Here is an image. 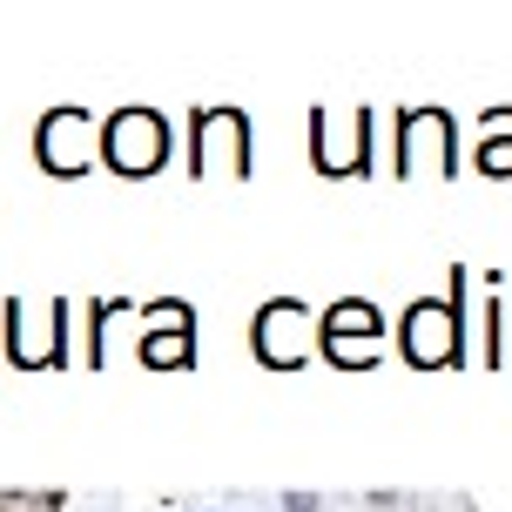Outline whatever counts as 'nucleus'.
I'll return each mask as SVG.
<instances>
[{
    "label": "nucleus",
    "instance_id": "obj_1",
    "mask_svg": "<svg viewBox=\"0 0 512 512\" xmlns=\"http://www.w3.org/2000/svg\"><path fill=\"white\" fill-rule=\"evenodd\" d=\"M102 155L122 176H149V169H162V155H169V128H162L155 108H122L102 128Z\"/></svg>",
    "mask_w": 512,
    "mask_h": 512
},
{
    "label": "nucleus",
    "instance_id": "obj_2",
    "mask_svg": "<svg viewBox=\"0 0 512 512\" xmlns=\"http://www.w3.org/2000/svg\"><path fill=\"white\" fill-rule=\"evenodd\" d=\"M459 317H465V310H452V304H418L405 317V358L425 364V371L465 358V324H459Z\"/></svg>",
    "mask_w": 512,
    "mask_h": 512
},
{
    "label": "nucleus",
    "instance_id": "obj_3",
    "mask_svg": "<svg viewBox=\"0 0 512 512\" xmlns=\"http://www.w3.org/2000/svg\"><path fill=\"white\" fill-rule=\"evenodd\" d=\"M88 142H95V122H88L81 108H54L48 122H41V135H34V149H41V162H48L54 176L88 169V162H95V155H88Z\"/></svg>",
    "mask_w": 512,
    "mask_h": 512
},
{
    "label": "nucleus",
    "instance_id": "obj_4",
    "mask_svg": "<svg viewBox=\"0 0 512 512\" xmlns=\"http://www.w3.org/2000/svg\"><path fill=\"white\" fill-rule=\"evenodd\" d=\"M310 351V324H304V304H270L256 317V358L277 364V371H297Z\"/></svg>",
    "mask_w": 512,
    "mask_h": 512
},
{
    "label": "nucleus",
    "instance_id": "obj_5",
    "mask_svg": "<svg viewBox=\"0 0 512 512\" xmlns=\"http://www.w3.org/2000/svg\"><path fill=\"white\" fill-rule=\"evenodd\" d=\"M324 351H331L337 364L364 371V364L378 358V310L371 304H337L331 317H324Z\"/></svg>",
    "mask_w": 512,
    "mask_h": 512
},
{
    "label": "nucleus",
    "instance_id": "obj_6",
    "mask_svg": "<svg viewBox=\"0 0 512 512\" xmlns=\"http://www.w3.org/2000/svg\"><path fill=\"white\" fill-rule=\"evenodd\" d=\"M196 155H203V169H250V122L236 108L196 115Z\"/></svg>",
    "mask_w": 512,
    "mask_h": 512
},
{
    "label": "nucleus",
    "instance_id": "obj_7",
    "mask_svg": "<svg viewBox=\"0 0 512 512\" xmlns=\"http://www.w3.org/2000/svg\"><path fill=\"white\" fill-rule=\"evenodd\" d=\"M398 142H405V155L398 162H438V169H459V155H452V122L438 115V108H418V115H405L398 122Z\"/></svg>",
    "mask_w": 512,
    "mask_h": 512
},
{
    "label": "nucleus",
    "instance_id": "obj_8",
    "mask_svg": "<svg viewBox=\"0 0 512 512\" xmlns=\"http://www.w3.org/2000/svg\"><path fill=\"white\" fill-rule=\"evenodd\" d=\"M317 162H324V169H358L364 162V115H351V122H344V115H331V108H324V115H317Z\"/></svg>",
    "mask_w": 512,
    "mask_h": 512
},
{
    "label": "nucleus",
    "instance_id": "obj_9",
    "mask_svg": "<svg viewBox=\"0 0 512 512\" xmlns=\"http://www.w3.org/2000/svg\"><path fill=\"white\" fill-rule=\"evenodd\" d=\"M155 324H162V331L142 344V358H149V364H182V358H196V344H189V331H182V324H189V317H182V304H162V310H155Z\"/></svg>",
    "mask_w": 512,
    "mask_h": 512
},
{
    "label": "nucleus",
    "instance_id": "obj_10",
    "mask_svg": "<svg viewBox=\"0 0 512 512\" xmlns=\"http://www.w3.org/2000/svg\"><path fill=\"white\" fill-rule=\"evenodd\" d=\"M486 176H512V115H486V149H479Z\"/></svg>",
    "mask_w": 512,
    "mask_h": 512
},
{
    "label": "nucleus",
    "instance_id": "obj_11",
    "mask_svg": "<svg viewBox=\"0 0 512 512\" xmlns=\"http://www.w3.org/2000/svg\"><path fill=\"white\" fill-rule=\"evenodd\" d=\"M7 344H14L21 364H48L54 358L48 351V324H27V310H14V337H7Z\"/></svg>",
    "mask_w": 512,
    "mask_h": 512
}]
</instances>
